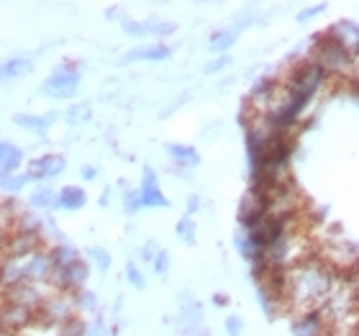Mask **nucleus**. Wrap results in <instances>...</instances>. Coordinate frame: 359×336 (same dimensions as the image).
<instances>
[{"label":"nucleus","mask_w":359,"mask_h":336,"mask_svg":"<svg viewBox=\"0 0 359 336\" xmlns=\"http://www.w3.org/2000/svg\"><path fill=\"white\" fill-rule=\"evenodd\" d=\"M337 285V277L326 267V262L300 260L287 269V306L295 311H313L323 308L331 290Z\"/></svg>","instance_id":"1"},{"label":"nucleus","mask_w":359,"mask_h":336,"mask_svg":"<svg viewBox=\"0 0 359 336\" xmlns=\"http://www.w3.org/2000/svg\"><path fill=\"white\" fill-rule=\"evenodd\" d=\"M311 60L326 75H339L344 77V80L349 77V69H352V52L339 44L331 31H323V34L313 36V54H311Z\"/></svg>","instance_id":"2"},{"label":"nucleus","mask_w":359,"mask_h":336,"mask_svg":"<svg viewBox=\"0 0 359 336\" xmlns=\"http://www.w3.org/2000/svg\"><path fill=\"white\" fill-rule=\"evenodd\" d=\"M326 83H329V75H326V72H323L313 60H303L290 69V75H287V80H285L283 85L285 88L298 90V93H306V95L313 98Z\"/></svg>","instance_id":"3"},{"label":"nucleus","mask_w":359,"mask_h":336,"mask_svg":"<svg viewBox=\"0 0 359 336\" xmlns=\"http://www.w3.org/2000/svg\"><path fill=\"white\" fill-rule=\"evenodd\" d=\"M90 277V264L80 257L77 262L67 264V267H60L52 272V288L57 293H67V295H75V293L85 290V283Z\"/></svg>","instance_id":"4"},{"label":"nucleus","mask_w":359,"mask_h":336,"mask_svg":"<svg viewBox=\"0 0 359 336\" xmlns=\"http://www.w3.org/2000/svg\"><path fill=\"white\" fill-rule=\"evenodd\" d=\"M80 88V69L75 65H60L41 85V93L52 98H72Z\"/></svg>","instance_id":"5"},{"label":"nucleus","mask_w":359,"mask_h":336,"mask_svg":"<svg viewBox=\"0 0 359 336\" xmlns=\"http://www.w3.org/2000/svg\"><path fill=\"white\" fill-rule=\"evenodd\" d=\"M75 311L77 308L72 295H67V293H52V295H46L41 308H39V321L62 326V323L75 316Z\"/></svg>","instance_id":"6"},{"label":"nucleus","mask_w":359,"mask_h":336,"mask_svg":"<svg viewBox=\"0 0 359 336\" xmlns=\"http://www.w3.org/2000/svg\"><path fill=\"white\" fill-rule=\"evenodd\" d=\"M34 321H39V314L31 311V308L13 306V303H3V306H0V331H3V334L15 336L18 331H23Z\"/></svg>","instance_id":"7"},{"label":"nucleus","mask_w":359,"mask_h":336,"mask_svg":"<svg viewBox=\"0 0 359 336\" xmlns=\"http://www.w3.org/2000/svg\"><path fill=\"white\" fill-rule=\"evenodd\" d=\"M329 318L323 316L321 308H313V311H300L292 318V336H326L329 331Z\"/></svg>","instance_id":"8"},{"label":"nucleus","mask_w":359,"mask_h":336,"mask_svg":"<svg viewBox=\"0 0 359 336\" xmlns=\"http://www.w3.org/2000/svg\"><path fill=\"white\" fill-rule=\"evenodd\" d=\"M44 290L39 288L36 283H26V285H15V288H8L3 290V303H13V306H23V308H31V311H36L41 308L44 303Z\"/></svg>","instance_id":"9"},{"label":"nucleus","mask_w":359,"mask_h":336,"mask_svg":"<svg viewBox=\"0 0 359 336\" xmlns=\"http://www.w3.org/2000/svg\"><path fill=\"white\" fill-rule=\"evenodd\" d=\"M139 198H142V208H170V201H167V195L159 187L157 172L151 170V167H144L142 172Z\"/></svg>","instance_id":"10"},{"label":"nucleus","mask_w":359,"mask_h":336,"mask_svg":"<svg viewBox=\"0 0 359 336\" xmlns=\"http://www.w3.org/2000/svg\"><path fill=\"white\" fill-rule=\"evenodd\" d=\"M123 31L131 34V36L142 39V36H170L175 34V23L170 21H159V18H151V21H134V18H123L121 21Z\"/></svg>","instance_id":"11"},{"label":"nucleus","mask_w":359,"mask_h":336,"mask_svg":"<svg viewBox=\"0 0 359 336\" xmlns=\"http://www.w3.org/2000/svg\"><path fill=\"white\" fill-rule=\"evenodd\" d=\"M65 167H67V162L62 154H44V157H36L34 162H29L26 175H29V180H49L62 175Z\"/></svg>","instance_id":"12"},{"label":"nucleus","mask_w":359,"mask_h":336,"mask_svg":"<svg viewBox=\"0 0 359 336\" xmlns=\"http://www.w3.org/2000/svg\"><path fill=\"white\" fill-rule=\"evenodd\" d=\"M180 329L185 336H208L205 331V321H203V308L198 300H190L187 306H182L180 311Z\"/></svg>","instance_id":"13"},{"label":"nucleus","mask_w":359,"mask_h":336,"mask_svg":"<svg viewBox=\"0 0 359 336\" xmlns=\"http://www.w3.org/2000/svg\"><path fill=\"white\" fill-rule=\"evenodd\" d=\"M172 54V49L167 44H144V46H136L131 52L123 54V62H162L167 60Z\"/></svg>","instance_id":"14"},{"label":"nucleus","mask_w":359,"mask_h":336,"mask_svg":"<svg viewBox=\"0 0 359 336\" xmlns=\"http://www.w3.org/2000/svg\"><path fill=\"white\" fill-rule=\"evenodd\" d=\"M329 31L334 34V36H337V41L344 46V49H349L352 54L359 52V26H357V23L339 21V23H334Z\"/></svg>","instance_id":"15"},{"label":"nucleus","mask_w":359,"mask_h":336,"mask_svg":"<svg viewBox=\"0 0 359 336\" xmlns=\"http://www.w3.org/2000/svg\"><path fill=\"white\" fill-rule=\"evenodd\" d=\"M85 203H88V193H85L83 187L67 185L57 193V203H54V206L62 210H80V208H85Z\"/></svg>","instance_id":"16"},{"label":"nucleus","mask_w":359,"mask_h":336,"mask_svg":"<svg viewBox=\"0 0 359 336\" xmlns=\"http://www.w3.org/2000/svg\"><path fill=\"white\" fill-rule=\"evenodd\" d=\"M23 162V152L11 142H0V177L3 175H15V170Z\"/></svg>","instance_id":"17"},{"label":"nucleus","mask_w":359,"mask_h":336,"mask_svg":"<svg viewBox=\"0 0 359 336\" xmlns=\"http://www.w3.org/2000/svg\"><path fill=\"white\" fill-rule=\"evenodd\" d=\"M167 152H170V157L175 159V165H180V167L193 170V167L201 165V154H198V149L190 147V144H170Z\"/></svg>","instance_id":"18"},{"label":"nucleus","mask_w":359,"mask_h":336,"mask_svg":"<svg viewBox=\"0 0 359 336\" xmlns=\"http://www.w3.org/2000/svg\"><path fill=\"white\" fill-rule=\"evenodd\" d=\"M13 121L21 128L31 131V134H46L54 123V116H29V113H18Z\"/></svg>","instance_id":"19"},{"label":"nucleus","mask_w":359,"mask_h":336,"mask_svg":"<svg viewBox=\"0 0 359 336\" xmlns=\"http://www.w3.org/2000/svg\"><path fill=\"white\" fill-rule=\"evenodd\" d=\"M236 36H239V31L233 29V26H229V29H218L208 41L210 52H216V54H221V57H224V54L229 52L233 44H236Z\"/></svg>","instance_id":"20"},{"label":"nucleus","mask_w":359,"mask_h":336,"mask_svg":"<svg viewBox=\"0 0 359 336\" xmlns=\"http://www.w3.org/2000/svg\"><path fill=\"white\" fill-rule=\"evenodd\" d=\"M31 60L26 57H13V60H6L0 65V80H15V77L21 75H29L31 72Z\"/></svg>","instance_id":"21"},{"label":"nucleus","mask_w":359,"mask_h":336,"mask_svg":"<svg viewBox=\"0 0 359 336\" xmlns=\"http://www.w3.org/2000/svg\"><path fill=\"white\" fill-rule=\"evenodd\" d=\"M49 257H52L54 269H60V267H67V264L80 260V252H77L75 247H69V244H57V247L49 249Z\"/></svg>","instance_id":"22"},{"label":"nucleus","mask_w":359,"mask_h":336,"mask_svg":"<svg viewBox=\"0 0 359 336\" xmlns=\"http://www.w3.org/2000/svg\"><path fill=\"white\" fill-rule=\"evenodd\" d=\"M175 234H177L180 239L185 241L187 247H193L195 241H198V234H195V221L190 216H182L175 226Z\"/></svg>","instance_id":"23"},{"label":"nucleus","mask_w":359,"mask_h":336,"mask_svg":"<svg viewBox=\"0 0 359 336\" xmlns=\"http://www.w3.org/2000/svg\"><path fill=\"white\" fill-rule=\"evenodd\" d=\"M29 203L34 208H52L54 203H57V193H54L52 187H39V190L31 193Z\"/></svg>","instance_id":"24"},{"label":"nucleus","mask_w":359,"mask_h":336,"mask_svg":"<svg viewBox=\"0 0 359 336\" xmlns=\"http://www.w3.org/2000/svg\"><path fill=\"white\" fill-rule=\"evenodd\" d=\"M88 323L80 316H72L69 321H65L60 326V336H88Z\"/></svg>","instance_id":"25"},{"label":"nucleus","mask_w":359,"mask_h":336,"mask_svg":"<svg viewBox=\"0 0 359 336\" xmlns=\"http://www.w3.org/2000/svg\"><path fill=\"white\" fill-rule=\"evenodd\" d=\"M26 182H29V175H3V177H0V190H6V193H18Z\"/></svg>","instance_id":"26"},{"label":"nucleus","mask_w":359,"mask_h":336,"mask_svg":"<svg viewBox=\"0 0 359 336\" xmlns=\"http://www.w3.org/2000/svg\"><path fill=\"white\" fill-rule=\"evenodd\" d=\"M72 298H75V308H77V311H88V314H93V311L97 308V298L90 290L75 293Z\"/></svg>","instance_id":"27"},{"label":"nucleus","mask_w":359,"mask_h":336,"mask_svg":"<svg viewBox=\"0 0 359 336\" xmlns=\"http://www.w3.org/2000/svg\"><path fill=\"white\" fill-rule=\"evenodd\" d=\"M126 280L134 285L136 290H144V285H147V280H144L142 269H139V264H136V262H128V264H126Z\"/></svg>","instance_id":"28"},{"label":"nucleus","mask_w":359,"mask_h":336,"mask_svg":"<svg viewBox=\"0 0 359 336\" xmlns=\"http://www.w3.org/2000/svg\"><path fill=\"white\" fill-rule=\"evenodd\" d=\"M151 269H154L159 277H165L167 272H170V252L159 249L157 257H154V262H151Z\"/></svg>","instance_id":"29"},{"label":"nucleus","mask_w":359,"mask_h":336,"mask_svg":"<svg viewBox=\"0 0 359 336\" xmlns=\"http://www.w3.org/2000/svg\"><path fill=\"white\" fill-rule=\"evenodd\" d=\"M123 210H126V213H139V210H142L139 190H131V193L123 195Z\"/></svg>","instance_id":"30"},{"label":"nucleus","mask_w":359,"mask_h":336,"mask_svg":"<svg viewBox=\"0 0 359 336\" xmlns=\"http://www.w3.org/2000/svg\"><path fill=\"white\" fill-rule=\"evenodd\" d=\"M88 254H90V260H95V264H97V267H100V269H103V272H105V269H108V267H111V254L105 252V249L93 247Z\"/></svg>","instance_id":"31"},{"label":"nucleus","mask_w":359,"mask_h":336,"mask_svg":"<svg viewBox=\"0 0 359 336\" xmlns=\"http://www.w3.org/2000/svg\"><path fill=\"white\" fill-rule=\"evenodd\" d=\"M224 326H226V336H241L244 334V318H241V316H229Z\"/></svg>","instance_id":"32"},{"label":"nucleus","mask_w":359,"mask_h":336,"mask_svg":"<svg viewBox=\"0 0 359 336\" xmlns=\"http://www.w3.org/2000/svg\"><path fill=\"white\" fill-rule=\"evenodd\" d=\"M229 65H231V57H229V54H224V57H218V60H213V62H208V65H205V75L221 72V69H226Z\"/></svg>","instance_id":"33"},{"label":"nucleus","mask_w":359,"mask_h":336,"mask_svg":"<svg viewBox=\"0 0 359 336\" xmlns=\"http://www.w3.org/2000/svg\"><path fill=\"white\" fill-rule=\"evenodd\" d=\"M323 11H326V6H311V8H306V11H300V13H298V23H308L311 18L321 15Z\"/></svg>","instance_id":"34"},{"label":"nucleus","mask_w":359,"mask_h":336,"mask_svg":"<svg viewBox=\"0 0 359 336\" xmlns=\"http://www.w3.org/2000/svg\"><path fill=\"white\" fill-rule=\"evenodd\" d=\"M157 241H147V244H144L142 247V260L144 262H154V257H157Z\"/></svg>","instance_id":"35"},{"label":"nucleus","mask_w":359,"mask_h":336,"mask_svg":"<svg viewBox=\"0 0 359 336\" xmlns=\"http://www.w3.org/2000/svg\"><path fill=\"white\" fill-rule=\"evenodd\" d=\"M198 208H201V198H198V195H190V198H187V216H193Z\"/></svg>","instance_id":"36"},{"label":"nucleus","mask_w":359,"mask_h":336,"mask_svg":"<svg viewBox=\"0 0 359 336\" xmlns=\"http://www.w3.org/2000/svg\"><path fill=\"white\" fill-rule=\"evenodd\" d=\"M80 175H83V180H95L97 177V167H83V170H80Z\"/></svg>","instance_id":"37"},{"label":"nucleus","mask_w":359,"mask_h":336,"mask_svg":"<svg viewBox=\"0 0 359 336\" xmlns=\"http://www.w3.org/2000/svg\"><path fill=\"white\" fill-rule=\"evenodd\" d=\"M88 336H108V331H105L103 323H95V326H93V329L88 331Z\"/></svg>","instance_id":"38"},{"label":"nucleus","mask_w":359,"mask_h":336,"mask_svg":"<svg viewBox=\"0 0 359 336\" xmlns=\"http://www.w3.org/2000/svg\"><path fill=\"white\" fill-rule=\"evenodd\" d=\"M213 303H216L218 308L229 306V295H224V293H216V295H213Z\"/></svg>","instance_id":"39"},{"label":"nucleus","mask_w":359,"mask_h":336,"mask_svg":"<svg viewBox=\"0 0 359 336\" xmlns=\"http://www.w3.org/2000/svg\"><path fill=\"white\" fill-rule=\"evenodd\" d=\"M352 336H359V311H357V318H354V326H352Z\"/></svg>","instance_id":"40"},{"label":"nucleus","mask_w":359,"mask_h":336,"mask_svg":"<svg viewBox=\"0 0 359 336\" xmlns=\"http://www.w3.org/2000/svg\"><path fill=\"white\" fill-rule=\"evenodd\" d=\"M108 195H111V193H108V190H105V193L100 195V206H103V208H105V206H108Z\"/></svg>","instance_id":"41"},{"label":"nucleus","mask_w":359,"mask_h":336,"mask_svg":"<svg viewBox=\"0 0 359 336\" xmlns=\"http://www.w3.org/2000/svg\"><path fill=\"white\" fill-rule=\"evenodd\" d=\"M0 264H3V254H0Z\"/></svg>","instance_id":"42"}]
</instances>
